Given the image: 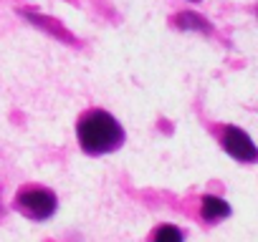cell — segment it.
Masks as SVG:
<instances>
[{"label": "cell", "mask_w": 258, "mask_h": 242, "mask_svg": "<svg viewBox=\"0 0 258 242\" xmlns=\"http://www.w3.org/2000/svg\"><path fill=\"white\" fill-rule=\"evenodd\" d=\"M76 139L86 154H109L124 144V129L109 111L94 108L79 118Z\"/></svg>", "instance_id": "6da1fadb"}, {"label": "cell", "mask_w": 258, "mask_h": 242, "mask_svg": "<svg viewBox=\"0 0 258 242\" xmlns=\"http://www.w3.org/2000/svg\"><path fill=\"white\" fill-rule=\"evenodd\" d=\"M56 207H58L56 194L43 187H28V189L18 192V197H16V209L36 222L51 219L56 214Z\"/></svg>", "instance_id": "7a4b0ae2"}, {"label": "cell", "mask_w": 258, "mask_h": 242, "mask_svg": "<svg viewBox=\"0 0 258 242\" xmlns=\"http://www.w3.org/2000/svg\"><path fill=\"white\" fill-rule=\"evenodd\" d=\"M223 149L238 162H255L258 159V149L250 142V137L235 127H228L223 132Z\"/></svg>", "instance_id": "3957f363"}, {"label": "cell", "mask_w": 258, "mask_h": 242, "mask_svg": "<svg viewBox=\"0 0 258 242\" xmlns=\"http://www.w3.org/2000/svg\"><path fill=\"white\" fill-rule=\"evenodd\" d=\"M200 212H203V217L208 222H215V219H223V217L230 214V204L225 199L215 197V194H205L200 199Z\"/></svg>", "instance_id": "277c9868"}, {"label": "cell", "mask_w": 258, "mask_h": 242, "mask_svg": "<svg viewBox=\"0 0 258 242\" xmlns=\"http://www.w3.org/2000/svg\"><path fill=\"white\" fill-rule=\"evenodd\" d=\"M21 16H23V18H28V23H33V26L43 28L46 33H51V36H56V38H63L66 43H74V36H71L69 31H63V28H61L58 23H53V18L38 16V13H33V11H23Z\"/></svg>", "instance_id": "5b68a950"}, {"label": "cell", "mask_w": 258, "mask_h": 242, "mask_svg": "<svg viewBox=\"0 0 258 242\" xmlns=\"http://www.w3.org/2000/svg\"><path fill=\"white\" fill-rule=\"evenodd\" d=\"M175 23H177V28H182V31H195V33H210V23H208V21H205L203 16L192 13V11H185V13L175 16Z\"/></svg>", "instance_id": "8992f818"}, {"label": "cell", "mask_w": 258, "mask_h": 242, "mask_svg": "<svg viewBox=\"0 0 258 242\" xmlns=\"http://www.w3.org/2000/svg\"><path fill=\"white\" fill-rule=\"evenodd\" d=\"M182 239V232L172 224H165L160 229H155V242H180Z\"/></svg>", "instance_id": "52a82bcc"}]
</instances>
